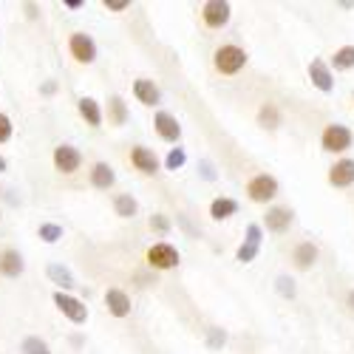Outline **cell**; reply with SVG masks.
Masks as SVG:
<instances>
[{
    "label": "cell",
    "instance_id": "obj_24",
    "mask_svg": "<svg viewBox=\"0 0 354 354\" xmlns=\"http://www.w3.org/2000/svg\"><path fill=\"white\" fill-rule=\"evenodd\" d=\"M108 120L113 122V125H125L128 122V108H125V100L122 97H111L108 100Z\"/></svg>",
    "mask_w": 354,
    "mask_h": 354
},
{
    "label": "cell",
    "instance_id": "obj_2",
    "mask_svg": "<svg viewBox=\"0 0 354 354\" xmlns=\"http://www.w3.org/2000/svg\"><path fill=\"white\" fill-rule=\"evenodd\" d=\"M351 131L346 125H326V131L320 133V145H323V151H329V153H343L351 147Z\"/></svg>",
    "mask_w": 354,
    "mask_h": 354
},
{
    "label": "cell",
    "instance_id": "obj_31",
    "mask_svg": "<svg viewBox=\"0 0 354 354\" xmlns=\"http://www.w3.org/2000/svg\"><path fill=\"white\" fill-rule=\"evenodd\" d=\"M275 283H278V292L283 295V298H295V281H292V278L281 275V278H278Z\"/></svg>",
    "mask_w": 354,
    "mask_h": 354
},
{
    "label": "cell",
    "instance_id": "obj_5",
    "mask_svg": "<svg viewBox=\"0 0 354 354\" xmlns=\"http://www.w3.org/2000/svg\"><path fill=\"white\" fill-rule=\"evenodd\" d=\"M247 193H250V198L258 201V204L272 201V198L278 196V182H275V176H267V173L255 176V179H250V185H247Z\"/></svg>",
    "mask_w": 354,
    "mask_h": 354
},
{
    "label": "cell",
    "instance_id": "obj_39",
    "mask_svg": "<svg viewBox=\"0 0 354 354\" xmlns=\"http://www.w3.org/2000/svg\"><path fill=\"white\" fill-rule=\"evenodd\" d=\"M3 170H6V159H3V156H0V173H3Z\"/></svg>",
    "mask_w": 354,
    "mask_h": 354
},
{
    "label": "cell",
    "instance_id": "obj_35",
    "mask_svg": "<svg viewBox=\"0 0 354 354\" xmlns=\"http://www.w3.org/2000/svg\"><path fill=\"white\" fill-rule=\"evenodd\" d=\"M198 167H201V176H204V179H207V182H216V170H213V165H210L207 159H204Z\"/></svg>",
    "mask_w": 354,
    "mask_h": 354
},
{
    "label": "cell",
    "instance_id": "obj_29",
    "mask_svg": "<svg viewBox=\"0 0 354 354\" xmlns=\"http://www.w3.org/2000/svg\"><path fill=\"white\" fill-rule=\"evenodd\" d=\"M185 162H187V153L182 151V147H173V151L167 153V159H165V167L167 170H179V167H185Z\"/></svg>",
    "mask_w": 354,
    "mask_h": 354
},
{
    "label": "cell",
    "instance_id": "obj_15",
    "mask_svg": "<svg viewBox=\"0 0 354 354\" xmlns=\"http://www.w3.org/2000/svg\"><path fill=\"white\" fill-rule=\"evenodd\" d=\"M105 306L113 317H128L131 315V298L122 289H108L105 292Z\"/></svg>",
    "mask_w": 354,
    "mask_h": 354
},
{
    "label": "cell",
    "instance_id": "obj_20",
    "mask_svg": "<svg viewBox=\"0 0 354 354\" xmlns=\"http://www.w3.org/2000/svg\"><path fill=\"white\" fill-rule=\"evenodd\" d=\"M292 224V210L289 207H272L267 210V230L270 232H286Z\"/></svg>",
    "mask_w": 354,
    "mask_h": 354
},
{
    "label": "cell",
    "instance_id": "obj_8",
    "mask_svg": "<svg viewBox=\"0 0 354 354\" xmlns=\"http://www.w3.org/2000/svg\"><path fill=\"white\" fill-rule=\"evenodd\" d=\"M230 15H232V9H230L227 0H210V3L201 6V17H204V23H207L210 28L227 26L230 23Z\"/></svg>",
    "mask_w": 354,
    "mask_h": 354
},
{
    "label": "cell",
    "instance_id": "obj_37",
    "mask_svg": "<svg viewBox=\"0 0 354 354\" xmlns=\"http://www.w3.org/2000/svg\"><path fill=\"white\" fill-rule=\"evenodd\" d=\"M54 88H57L54 82H46V85H43V94H54Z\"/></svg>",
    "mask_w": 354,
    "mask_h": 354
},
{
    "label": "cell",
    "instance_id": "obj_23",
    "mask_svg": "<svg viewBox=\"0 0 354 354\" xmlns=\"http://www.w3.org/2000/svg\"><path fill=\"white\" fill-rule=\"evenodd\" d=\"M113 210H116V216H120V218H133V216L139 213V204H136L133 196L122 193V196L113 198Z\"/></svg>",
    "mask_w": 354,
    "mask_h": 354
},
{
    "label": "cell",
    "instance_id": "obj_26",
    "mask_svg": "<svg viewBox=\"0 0 354 354\" xmlns=\"http://www.w3.org/2000/svg\"><path fill=\"white\" fill-rule=\"evenodd\" d=\"M332 66H335L337 71H348V68H354V46H343V48H337L335 57H332Z\"/></svg>",
    "mask_w": 354,
    "mask_h": 354
},
{
    "label": "cell",
    "instance_id": "obj_18",
    "mask_svg": "<svg viewBox=\"0 0 354 354\" xmlns=\"http://www.w3.org/2000/svg\"><path fill=\"white\" fill-rule=\"evenodd\" d=\"M46 275L51 278V283L60 286V292H68V289H74V286H77V281H74L71 270H66L63 263H48V267H46Z\"/></svg>",
    "mask_w": 354,
    "mask_h": 354
},
{
    "label": "cell",
    "instance_id": "obj_30",
    "mask_svg": "<svg viewBox=\"0 0 354 354\" xmlns=\"http://www.w3.org/2000/svg\"><path fill=\"white\" fill-rule=\"evenodd\" d=\"M12 133H15V125H12V120H9V116H6L3 111H0V145H3V142H9V139H12Z\"/></svg>",
    "mask_w": 354,
    "mask_h": 354
},
{
    "label": "cell",
    "instance_id": "obj_27",
    "mask_svg": "<svg viewBox=\"0 0 354 354\" xmlns=\"http://www.w3.org/2000/svg\"><path fill=\"white\" fill-rule=\"evenodd\" d=\"M20 354H51V348H48V343H46L43 337L28 335V337L20 343Z\"/></svg>",
    "mask_w": 354,
    "mask_h": 354
},
{
    "label": "cell",
    "instance_id": "obj_17",
    "mask_svg": "<svg viewBox=\"0 0 354 354\" xmlns=\"http://www.w3.org/2000/svg\"><path fill=\"white\" fill-rule=\"evenodd\" d=\"M77 111H80V116H82V120L91 125V128H100V125H102V108H100V102H97L94 97H82V100L77 102Z\"/></svg>",
    "mask_w": 354,
    "mask_h": 354
},
{
    "label": "cell",
    "instance_id": "obj_14",
    "mask_svg": "<svg viewBox=\"0 0 354 354\" xmlns=\"http://www.w3.org/2000/svg\"><path fill=\"white\" fill-rule=\"evenodd\" d=\"M133 97L142 102V105H159L162 102V91L153 80H136L133 82Z\"/></svg>",
    "mask_w": 354,
    "mask_h": 354
},
{
    "label": "cell",
    "instance_id": "obj_13",
    "mask_svg": "<svg viewBox=\"0 0 354 354\" xmlns=\"http://www.w3.org/2000/svg\"><path fill=\"white\" fill-rule=\"evenodd\" d=\"M329 185L335 187H348L354 185V159H340L329 170Z\"/></svg>",
    "mask_w": 354,
    "mask_h": 354
},
{
    "label": "cell",
    "instance_id": "obj_25",
    "mask_svg": "<svg viewBox=\"0 0 354 354\" xmlns=\"http://www.w3.org/2000/svg\"><path fill=\"white\" fill-rule=\"evenodd\" d=\"M258 122L263 125V128H270V131H275L278 125H281V113H278V108L272 105V102H267L261 111H258Z\"/></svg>",
    "mask_w": 354,
    "mask_h": 354
},
{
    "label": "cell",
    "instance_id": "obj_7",
    "mask_svg": "<svg viewBox=\"0 0 354 354\" xmlns=\"http://www.w3.org/2000/svg\"><path fill=\"white\" fill-rule=\"evenodd\" d=\"M147 263H151L153 270H173V267H179V252H176V247L170 244H153L151 250H147Z\"/></svg>",
    "mask_w": 354,
    "mask_h": 354
},
{
    "label": "cell",
    "instance_id": "obj_21",
    "mask_svg": "<svg viewBox=\"0 0 354 354\" xmlns=\"http://www.w3.org/2000/svg\"><path fill=\"white\" fill-rule=\"evenodd\" d=\"M292 261H295V267H298V270H309L312 263L317 261V247H315L312 241H304V244H298V247H295V255H292Z\"/></svg>",
    "mask_w": 354,
    "mask_h": 354
},
{
    "label": "cell",
    "instance_id": "obj_10",
    "mask_svg": "<svg viewBox=\"0 0 354 354\" xmlns=\"http://www.w3.org/2000/svg\"><path fill=\"white\" fill-rule=\"evenodd\" d=\"M258 250H261V227L258 224H250L247 227V239L239 247V252H235V258H239L241 263H250V261H255Z\"/></svg>",
    "mask_w": 354,
    "mask_h": 354
},
{
    "label": "cell",
    "instance_id": "obj_3",
    "mask_svg": "<svg viewBox=\"0 0 354 354\" xmlns=\"http://www.w3.org/2000/svg\"><path fill=\"white\" fill-rule=\"evenodd\" d=\"M68 51H71L74 60L82 63V66H91L97 60V43H94L91 35H85V32H74L68 37Z\"/></svg>",
    "mask_w": 354,
    "mask_h": 354
},
{
    "label": "cell",
    "instance_id": "obj_11",
    "mask_svg": "<svg viewBox=\"0 0 354 354\" xmlns=\"http://www.w3.org/2000/svg\"><path fill=\"white\" fill-rule=\"evenodd\" d=\"M309 77H312V85L317 88V91H323V94H329L335 88V77H332L329 66L323 60H312L309 63Z\"/></svg>",
    "mask_w": 354,
    "mask_h": 354
},
{
    "label": "cell",
    "instance_id": "obj_22",
    "mask_svg": "<svg viewBox=\"0 0 354 354\" xmlns=\"http://www.w3.org/2000/svg\"><path fill=\"white\" fill-rule=\"evenodd\" d=\"M235 213H239V201H235V198H216L210 204V216L216 221H224V218H230Z\"/></svg>",
    "mask_w": 354,
    "mask_h": 354
},
{
    "label": "cell",
    "instance_id": "obj_19",
    "mask_svg": "<svg viewBox=\"0 0 354 354\" xmlns=\"http://www.w3.org/2000/svg\"><path fill=\"white\" fill-rule=\"evenodd\" d=\"M113 182H116V173H113V167L108 162H97L91 167V185L97 190H108V187H113Z\"/></svg>",
    "mask_w": 354,
    "mask_h": 354
},
{
    "label": "cell",
    "instance_id": "obj_32",
    "mask_svg": "<svg viewBox=\"0 0 354 354\" xmlns=\"http://www.w3.org/2000/svg\"><path fill=\"white\" fill-rule=\"evenodd\" d=\"M224 343H227V332H224V329H210L207 346H210V348H221Z\"/></svg>",
    "mask_w": 354,
    "mask_h": 354
},
{
    "label": "cell",
    "instance_id": "obj_4",
    "mask_svg": "<svg viewBox=\"0 0 354 354\" xmlns=\"http://www.w3.org/2000/svg\"><path fill=\"white\" fill-rule=\"evenodd\" d=\"M54 306L60 309L71 323H85V320H88V306H85L80 298H74V295H68V292L57 289V292H54Z\"/></svg>",
    "mask_w": 354,
    "mask_h": 354
},
{
    "label": "cell",
    "instance_id": "obj_16",
    "mask_svg": "<svg viewBox=\"0 0 354 354\" xmlns=\"http://www.w3.org/2000/svg\"><path fill=\"white\" fill-rule=\"evenodd\" d=\"M131 162H133V167H136L139 173H145V176L159 173V159L153 156V151H147V147H133V151H131Z\"/></svg>",
    "mask_w": 354,
    "mask_h": 354
},
{
    "label": "cell",
    "instance_id": "obj_34",
    "mask_svg": "<svg viewBox=\"0 0 354 354\" xmlns=\"http://www.w3.org/2000/svg\"><path fill=\"white\" fill-rule=\"evenodd\" d=\"M131 6V0H105V9L108 12H122Z\"/></svg>",
    "mask_w": 354,
    "mask_h": 354
},
{
    "label": "cell",
    "instance_id": "obj_36",
    "mask_svg": "<svg viewBox=\"0 0 354 354\" xmlns=\"http://www.w3.org/2000/svg\"><path fill=\"white\" fill-rule=\"evenodd\" d=\"M82 0H66V9H82Z\"/></svg>",
    "mask_w": 354,
    "mask_h": 354
},
{
    "label": "cell",
    "instance_id": "obj_12",
    "mask_svg": "<svg viewBox=\"0 0 354 354\" xmlns=\"http://www.w3.org/2000/svg\"><path fill=\"white\" fill-rule=\"evenodd\" d=\"M26 270V261L17 250H3L0 252V275L3 278H20Z\"/></svg>",
    "mask_w": 354,
    "mask_h": 354
},
{
    "label": "cell",
    "instance_id": "obj_9",
    "mask_svg": "<svg viewBox=\"0 0 354 354\" xmlns=\"http://www.w3.org/2000/svg\"><path fill=\"white\" fill-rule=\"evenodd\" d=\"M153 128H156V133H159L165 142H179V139H182V125H179V120H176L173 113H167V111H159V113L153 116Z\"/></svg>",
    "mask_w": 354,
    "mask_h": 354
},
{
    "label": "cell",
    "instance_id": "obj_6",
    "mask_svg": "<svg viewBox=\"0 0 354 354\" xmlns=\"http://www.w3.org/2000/svg\"><path fill=\"white\" fill-rule=\"evenodd\" d=\"M51 162H54V167L60 170V173L71 176V173H77V170H80V165H82V153L77 151L74 145H57V147H54Z\"/></svg>",
    "mask_w": 354,
    "mask_h": 354
},
{
    "label": "cell",
    "instance_id": "obj_33",
    "mask_svg": "<svg viewBox=\"0 0 354 354\" xmlns=\"http://www.w3.org/2000/svg\"><path fill=\"white\" fill-rule=\"evenodd\" d=\"M151 230H156V232H167V230H170V221H167V216L156 213V216L151 218Z\"/></svg>",
    "mask_w": 354,
    "mask_h": 354
},
{
    "label": "cell",
    "instance_id": "obj_38",
    "mask_svg": "<svg viewBox=\"0 0 354 354\" xmlns=\"http://www.w3.org/2000/svg\"><path fill=\"white\" fill-rule=\"evenodd\" d=\"M346 304H348V309H354V289L348 292V298H346Z\"/></svg>",
    "mask_w": 354,
    "mask_h": 354
},
{
    "label": "cell",
    "instance_id": "obj_1",
    "mask_svg": "<svg viewBox=\"0 0 354 354\" xmlns=\"http://www.w3.org/2000/svg\"><path fill=\"white\" fill-rule=\"evenodd\" d=\"M213 66H216V71H221V74H239V71L247 66V51L239 48V46H221V48L213 54Z\"/></svg>",
    "mask_w": 354,
    "mask_h": 354
},
{
    "label": "cell",
    "instance_id": "obj_28",
    "mask_svg": "<svg viewBox=\"0 0 354 354\" xmlns=\"http://www.w3.org/2000/svg\"><path fill=\"white\" fill-rule=\"evenodd\" d=\"M37 235H40V239H43L46 244H57V241L63 239V227H60V224L46 221V224H40V227H37Z\"/></svg>",
    "mask_w": 354,
    "mask_h": 354
}]
</instances>
